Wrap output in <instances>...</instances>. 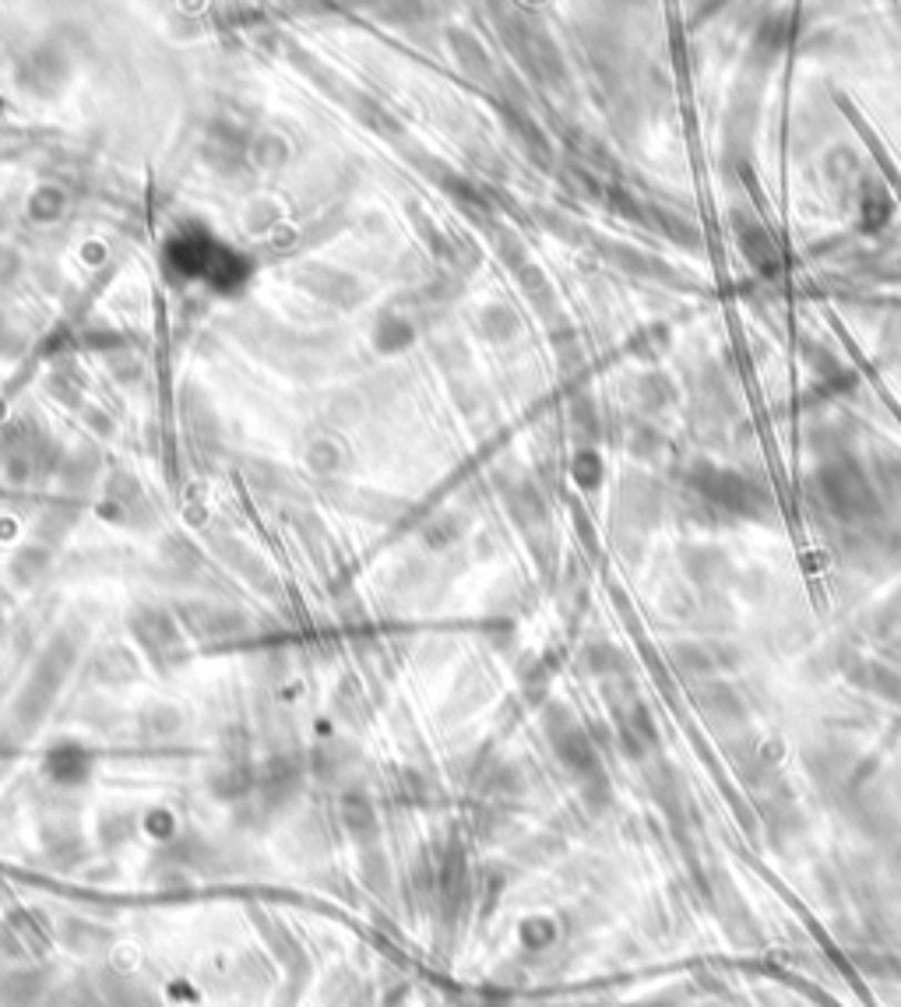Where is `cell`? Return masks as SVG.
<instances>
[{
  "mask_svg": "<svg viewBox=\"0 0 901 1007\" xmlns=\"http://www.w3.org/2000/svg\"><path fill=\"white\" fill-rule=\"evenodd\" d=\"M690 486L698 490L708 504L729 511L736 518H757L765 511V490L750 476H743V472L698 465L690 472Z\"/></svg>",
  "mask_w": 901,
  "mask_h": 1007,
  "instance_id": "cell-1",
  "label": "cell"
},
{
  "mask_svg": "<svg viewBox=\"0 0 901 1007\" xmlns=\"http://www.w3.org/2000/svg\"><path fill=\"white\" fill-rule=\"evenodd\" d=\"M813 490L828 511L842 518H867L877 511V493L856 465H824L817 469Z\"/></svg>",
  "mask_w": 901,
  "mask_h": 1007,
  "instance_id": "cell-2",
  "label": "cell"
},
{
  "mask_svg": "<svg viewBox=\"0 0 901 1007\" xmlns=\"http://www.w3.org/2000/svg\"><path fill=\"white\" fill-rule=\"evenodd\" d=\"M134 634H138V642L149 648L152 659L162 663V666H166L170 659H176V655H180V634H176V627H173V621H170L166 613L152 610V613H145V616H138V621H134Z\"/></svg>",
  "mask_w": 901,
  "mask_h": 1007,
  "instance_id": "cell-3",
  "label": "cell"
},
{
  "mask_svg": "<svg viewBox=\"0 0 901 1007\" xmlns=\"http://www.w3.org/2000/svg\"><path fill=\"white\" fill-rule=\"evenodd\" d=\"M736 240H740V251L743 258L753 264V269H761L765 275H775L778 272V251L771 236L761 230V222L757 219H747V215H736Z\"/></svg>",
  "mask_w": 901,
  "mask_h": 1007,
  "instance_id": "cell-4",
  "label": "cell"
},
{
  "mask_svg": "<svg viewBox=\"0 0 901 1007\" xmlns=\"http://www.w3.org/2000/svg\"><path fill=\"white\" fill-rule=\"evenodd\" d=\"M342 825L345 832L353 835V842L360 849H371L374 842L381 838V825H377V810L363 793H350L342 799Z\"/></svg>",
  "mask_w": 901,
  "mask_h": 1007,
  "instance_id": "cell-5",
  "label": "cell"
},
{
  "mask_svg": "<svg viewBox=\"0 0 901 1007\" xmlns=\"http://www.w3.org/2000/svg\"><path fill=\"white\" fill-rule=\"evenodd\" d=\"M360 877H363V885L371 888V892H387L392 888V867H387V859H384V853L377 849V846H371V849H360Z\"/></svg>",
  "mask_w": 901,
  "mask_h": 1007,
  "instance_id": "cell-6",
  "label": "cell"
},
{
  "mask_svg": "<svg viewBox=\"0 0 901 1007\" xmlns=\"http://www.w3.org/2000/svg\"><path fill=\"white\" fill-rule=\"evenodd\" d=\"M64 940H68V948H74V951H89L92 944H99V934L102 930H95L92 923H85V919H68L64 923Z\"/></svg>",
  "mask_w": 901,
  "mask_h": 1007,
  "instance_id": "cell-7",
  "label": "cell"
},
{
  "mask_svg": "<svg viewBox=\"0 0 901 1007\" xmlns=\"http://www.w3.org/2000/svg\"><path fill=\"white\" fill-rule=\"evenodd\" d=\"M880 483H884V493L901 504V459H888L884 469H880Z\"/></svg>",
  "mask_w": 901,
  "mask_h": 1007,
  "instance_id": "cell-8",
  "label": "cell"
},
{
  "mask_svg": "<svg viewBox=\"0 0 901 1007\" xmlns=\"http://www.w3.org/2000/svg\"><path fill=\"white\" fill-rule=\"evenodd\" d=\"M575 476H578V483L581 486H596L599 483V459L596 455H578V462H575Z\"/></svg>",
  "mask_w": 901,
  "mask_h": 1007,
  "instance_id": "cell-9",
  "label": "cell"
}]
</instances>
